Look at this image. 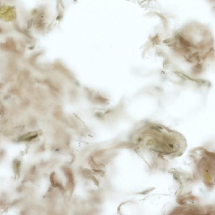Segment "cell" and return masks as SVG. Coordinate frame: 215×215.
<instances>
[{
	"instance_id": "cell-1",
	"label": "cell",
	"mask_w": 215,
	"mask_h": 215,
	"mask_svg": "<svg viewBox=\"0 0 215 215\" xmlns=\"http://www.w3.org/2000/svg\"><path fill=\"white\" fill-rule=\"evenodd\" d=\"M37 136V134L35 132H30V133L25 134L24 136L19 138L20 141H30L32 139L36 138Z\"/></svg>"
}]
</instances>
